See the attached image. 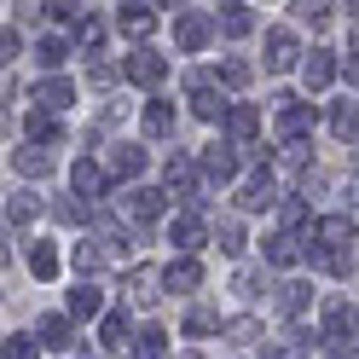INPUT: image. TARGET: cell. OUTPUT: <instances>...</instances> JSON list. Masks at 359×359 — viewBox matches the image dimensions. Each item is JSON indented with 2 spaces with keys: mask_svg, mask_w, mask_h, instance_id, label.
<instances>
[{
  "mask_svg": "<svg viewBox=\"0 0 359 359\" xmlns=\"http://www.w3.org/2000/svg\"><path fill=\"white\" fill-rule=\"evenodd\" d=\"M35 58L47 64V70H58V64L70 58V41H64V35H47V41H41V47H35Z\"/></svg>",
  "mask_w": 359,
  "mask_h": 359,
  "instance_id": "32",
  "label": "cell"
},
{
  "mask_svg": "<svg viewBox=\"0 0 359 359\" xmlns=\"http://www.w3.org/2000/svg\"><path fill=\"white\" fill-rule=\"evenodd\" d=\"M163 209H168V197L151 191V186H133V191L122 197V215H128V220H163Z\"/></svg>",
  "mask_w": 359,
  "mask_h": 359,
  "instance_id": "6",
  "label": "cell"
},
{
  "mask_svg": "<svg viewBox=\"0 0 359 359\" xmlns=\"http://www.w3.org/2000/svg\"><path fill=\"white\" fill-rule=\"evenodd\" d=\"M307 342H313L307 330H290V342H278V348L266 353V359H302V353H307Z\"/></svg>",
  "mask_w": 359,
  "mask_h": 359,
  "instance_id": "38",
  "label": "cell"
},
{
  "mask_svg": "<svg viewBox=\"0 0 359 359\" xmlns=\"http://www.w3.org/2000/svg\"><path fill=\"white\" fill-rule=\"evenodd\" d=\"M110 168H116L122 180H140L145 174V151L140 145H116V151H110Z\"/></svg>",
  "mask_w": 359,
  "mask_h": 359,
  "instance_id": "25",
  "label": "cell"
},
{
  "mask_svg": "<svg viewBox=\"0 0 359 359\" xmlns=\"http://www.w3.org/2000/svg\"><path fill=\"white\" fill-rule=\"evenodd\" d=\"M353 58H359V24H353Z\"/></svg>",
  "mask_w": 359,
  "mask_h": 359,
  "instance_id": "46",
  "label": "cell"
},
{
  "mask_svg": "<svg viewBox=\"0 0 359 359\" xmlns=\"http://www.w3.org/2000/svg\"><path fill=\"white\" fill-rule=\"evenodd\" d=\"M163 353H168V330L145 325V330H140V359H163Z\"/></svg>",
  "mask_w": 359,
  "mask_h": 359,
  "instance_id": "33",
  "label": "cell"
},
{
  "mask_svg": "<svg viewBox=\"0 0 359 359\" xmlns=\"http://www.w3.org/2000/svg\"><path fill=\"white\" fill-rule=\"evenodd\" d=\"M266 261H273V266H296L302 261V238L296 232H273V238H266Z\"/></svg>",
  "mask_w": 359,
  "mask_h": 359,
  "instance_id": "22",
  "label": "cell"
},
{
  "mask_svg": "<svg viewBox=\"0 0 359 359\" xmlns=\"http://www.w3.org/2000/svg\"><path fill=\"white\" fill-rule=\"evenodd\" d=\"M215 325H220V313H215V307H191V313H186V336H209Z\"/></svg>",
  "mask_w": 359,
  "mask_h": 359,
  "instance_id": "34",
  "label": "cell"
},
{
  "mask_svg": "<svg viewBox=\"0 0 359 359\" xmlns=\"http://www.w3.org/2000/svg\"><path fill=\"white\" fill-rule=\"evenodd\" d=\"M255 133H261L255 104H226V140L232 145H255Z\"/></svg>",
  "mask_w": 359,
  "mask_h": 359,
  "instance_id": "9",
  "label": "cell"
},
{
  "mask_svg": "<svg viewBox=\"0 0 359 359\" xmlns=\"http://www.w3.org/2000/svg\"><path fill=\"white\" fill-rule=\"evenodd\" d=\"M215 243H220L226 255H238V250H243V226H238V220H220V226H215Z\"/></svg>",
  "mask_w": 359,
  "mask_h": 359,
  "instance_id": "35",
  "label": "cell"
},
{
  "mask_svg": "<svg viewBox=\"0 0 359 359\" xmlns=\"http://www.w3.org/2000/svg\"><path fill=\"white\" fill-rule=\"evenodd\" d=\"M203 174L226 186V180L238 174V151H232V145H209V151H203Z\"/></svg>",
  "mask_w": 359,
  "mask_h": 359,
  "instance_id": "18",
  "label": "cell"
},
{
  "mask_svg": "<svg viewBox=\"0 0 359 359\" xmlns=\"http://www.w3.org/2000/svg\"><path fill=\"white\" fill-rule=\"evenodd\" d=\"M220 81H226V87H250V64H243V58H226V64H220Z\"/></svg>",
  "mask_w": 359,
  "mask_h": 359,
  "instance_id": "39",
  "label": "cell"
},
{
  "mask_svg": "<svg viewBox=\"0 0 359 359\" xmlns=\"http://www.w3.org/2000/svg\"><path fill=\"white\" fill-rule=\"evenodd\" d=\"M18 58V29H0V64Z\"/></svg>",
  "mask_w": 359,
  "mask_h": 359,
  "instance_id": "43",
  "label": "cell"
},
{
  "mask_svg": "<svg viewBox=\"0 0 359 359\" xmlns=\"http://www.w3.org/2000/svg\"><path fill=\"white\" fill-rule=\"evenodd\" d=\"M348 238H353V215H325L307 226V243H319V255H348Z\"/></svg>",
  "mask_w": 359,
  "mask_h": 359,
  "instance_id": "3",
  "label": "cell"
},
{
  "mask_svg": "<svg viewBox=\"0 0 359 359\" xmlns=\"http://www.w3.org/2000/svg\"><path fill=\"white\" fill-rule=\"evenodd\" d=\"M319 342H330V348H353V342H359V307H348V302H325Z\"/></svg>",
  "mask_w": 359,
  "mask_h": 359,
  "instance_id": "1",
  "label": "cell"
},
{
  "mask_svg": "<svg viewBox=\"0 0 359 359\" xmlns=\"http://www.w3.org/2000/svg\"><path fill=\"white\" fill-rule=\"evenodd\" d=\"M174 133V104L168 99H151L145 104V140H168Z\"/></svg>",
  "mask_w": 359,
  "mask_h": 359,
  "instance_id": "21",
  "label": "cell"
},
{
  "mask_svg": "<svg viewBox=\"0 0 359 359\" xmlns=\"http://www.w3.org/2000/svg\"><path fill=\"white\" fill-rule=\"evenodd\" d=\"M24 261H29V273H35L41 284H47V278H58V250H53V243H47V238H35Z\"/></svg>",
  "mask_w": 359,
  "mask_h": 359,
  "instance_id": "20",
  "label": "cell"
},
{
  "mask_svg": "<svg viewBox=\"0 0 359 359\" xmlns=\"http://www.w3.org/2000/svg\"><path fill=\"white\" fill-rule=\"evenodd\" d=\"M238 203H243V209H273V203H278L273 174H250V180H243V191H238Z\"/></svg>",
  "mask_w": 359,
  "mask_h": 359,
  "instance_id": "11",
  "label": "cell"
},
{
  "mask_svg": "<svg viewBox=\"0 0 359 359\" xmlns=\"http://www.w3.org/2000/svg\"><path fill=\"white\" fill-rule=\"evenodd\" d=\"M99 342H104V348H122V342H128V313H104Z\"/></svg>",
  "mask_w": 359,
  "mask_h": 359,
  "instance_id": "31",
  "label": "cell"
},
{
  "mask_svg": "<svg viewBox=\"0 0 359 359\" xmlns=\"http://www.w3.org/2000/svg\"><path fill=\"white\" fill-rule=\"evenodd\" d=\"M156 284H163V273H156V266H133V273H128V290H133V302H140V307H151L156 296H163Z\"/></svg>",
  "mask_w": 359,
  "mask_h": 359,
  "instance_id": "19",
  "label": "cell"
},
{
  "mask_svg": "<svg viewBox=\"0 0 359 359\" xmlns=\"http://www.w3.org/2000/svg\"><path fill=\"white\" fill-rule=\"evenodd\" d=\"M35 215H41V197H35V191H12V203H6V220H12V226H29Z\"/></svg>",
  "mask_w": 359,
  "mask_h": 359,
  "instance_id": "29",
  "label": "cell"
},
{
  "mask_svg": "<svg viewBox=\"0 0 359 359\" xmlns=\"http://www.w3.org/2000/svg\"><path fill=\"white\" fill-rule=\"evenodd\" d=\"M226 336L243 348V342H255V336H261V325H255V319H238V325H226Z\"/></svg>",
  "mask_w": 359,
  "mask_h": 359,
  "instance_id": "40",
  "label": "cell"
},
{
  "mask_svg": "<svg viewBox=\"0 0 359 359\" xmlns=\"http://www.w3.org/2000/svg\"><path fill=\"white\" fill-rule=\"evenodd\" d=\"M296 58H302V47H296V35H290V29L266 35V70H290Z\"/></svg>",
  "mask_w": 359,
  "mask_h": 359,
  "instance_id": "13",
  "label": "cell"
},
{
  "mask_svg": "<svg viewBox=\"0 0 359 359\" xmlns=\"http://www.w3.org/2000/svg\"><path fill=\"white\" fill-rule=\"evenodd\" d=\"M330 76H336V53L313 47V53H307V64H302V81H307V93H319V87H330Z\"/></svg>",
  "mask_w": 359,
  "mask_h": 359,
  "instance_id": "10",
  "label": "cell"
},
{
  "mask_svg": "<svg viewBox=\"0 0 359 359\" xmlns=\"http://www.w3.org/2000/svg\"><path fill=\"white\" fill-rule=\"evenodd\" d=\"M6 255H12V250H6V232H0V261H6Z\"/></svg>",
  "mask_w": 359,
  "mask_h": 359,
  "instance_id": "45",
  "label": "cell"
},
{
  "mask_svg": "<svg viewBox=\"0 0 359 359\" xmlns=\"http://www.w3.org/2000/svg\"><path fill=\"white\" fill-rule=\"evenodd\" d=\"M168 238H174V250H186V255H191V250H203V238H209V232H203V220H197V215H174Z\"/></svg>",
  "mask_w": 359,
  "mask_h": 359,
  "instance_id": "17",
  "label": "cell"
},
{
  "mask_svg": "<svg viewBox=\"0 0 359 359\" xmlns=\"http://www.w3.org/2000/svg\"><path fill=\"white\" fill-rule=\"evenodd\" d=\"M163 76H168V58H163V53H151V47L128 53V81H140V87H156Z\"/></svg>",
  "mask_w": 359,
  "mask_h": 359,
  "instance_id": "7",
  "label": "cell"
},
{
  "mask_svg": "<svg viewBox=\"0 0 359 359\" xmlns=\"http://www.w3.org/2000/svg\"><path fill=\"white\" fill-rule=\"evenodd\" d=\"M29 99H35V110H47V116H58V110L76 99V87L64 81V76H47V81H35V93H29Z\"/></svg>",
  "mask_w": 359,
  "mask_h": 359,
  "instance_id": "8",
  "label": "cell"
},
{
  "mask_svg": "<svg viewBox=\"0 0 359 359\" xmlns=\"http://www.w3.org/2000/svg\"><path fill=\"white\" fill-rule=\"evenodd\" d=\"M99 307H104V296H99V284H76V290H70V313H76V319H93Z\"/></svg>",
  "mask_w": 359,
  "mask_h": 359,
  "instance_id": "30",
  "label": "cell"
},
{
  "mask_svg": "<svg viewBox=\"0 0 359 359\" xmlns=\"http://www.w3.org/2000/svg\"><path fill=\"white\" fill-rule=\"evenodd\" d=\"M99 266V250H87V243H76V273H93Z\"/></svg>",
  "mask_w": 359,
  "mask_h": 359,
  "instance_id": "42",
  "label": "cell"
},
{
  "mask_svg": "<svg viewBox=\"0 0 359 359\" xmlns=\"http://www.w3.org/2000/svg\"><path fill=\"white\" fill-rule=\"evenodd\" d=\"M163 180H168V191H180V197H191V203H197V168H191V156H168Z\"/></svg>",
  "mask_w": 359,
  "mask_h": 359,
  "instance_id": "14",
  "label": "cell"
},
{
  "mask_svg": "<svg viewBox=\"0 0 359 359\" xmlns=\"http://www.w3.org/2000/svg\"><path fill=\"white\" fill-rule=\"evenodd\" d=\"M70 186H76V197H104V168L93 163V156H81V163L70 168Z\"/></svg>",
  "mask_w": 359,
  "mask_h": 359,
  "instance_id": "16",
  "label": "cell"
},
{
  "mask_svg": "<svg viewBox=\"0 0 359 359\" xmlns=\"http://www.w3.org/2000/svg\"><path fill=\"white\" fill-rule=\"evenodd\" d=\"M163 284H168V290H180V296H186V290H197V284H203V266H197V261L186 255V261H174L168 273H163Z\"/></svg>",
  "mask_w": 359,
  "mask_h": 359,
  "instance_id": "23",
  "label": "cell"
},
{
  "mask_svg": "<svg viewBox=\"0 0 359 359\" xmlns=\"http://www.w3.org/2000/svg\"><path fill=\"white\" fill-rule=\"evenodd\" d=\"M35 330H41L35 342H47V348H70V342H76V336H70V319H64V313H47V319H41Z\"/></svg>",
  "mask_w": 359,
  "mask_h": 359,
  "instance_id": "24",
  "label": "cell"
},
{
  "mask_svg": "<svg viewBox=\"0 0 359 359\" xmlns=\"http://www.w3.org/2000/svg\"><path fill=\"white\" fill-rule=\"evenodd\" d=\"M24 133H29V145H35V151H41V145H58V140H64L58 116H47V110H29V116H24Z\"/></svg>",
  "mask_w": 359,
  "mask_h": 359,
  "instance_id": "15",
  "label": "cell"
},
{
  "mask_svg": "<svg viewBox=\"0 0 359 359\" xmlns=\"http://www.w3.org/2000/svg\"><path fill=\"white\" fill-rule=\"evenodd\" d=\"M296 18L313 24V29H325V24H330V6H296Z\"/></svg>",
  "mask_w": 359,
  "mask_h": 359,
  "instance_id": "41",
  "label": "cell"
},
{
  "mask_svg": "<svg viewBox=\"0 0 359 359\" xmlns=\"http://www.w3.org/2000/svg\"><path fill=\"white\" fill-rule=\"evenodd\" d=\"M209 35H215V18H209V12H180V18H174V41H180L186 53L209 47Z\"/></svg>",
  "mask_w": 359,
  "mask_h": 359,
  "instance_id": "5",
  "label": "cell"
},
{
  "mask_svg": "<svg viewBox=\"0 0 359 359\" xmlns=\"http://www.w3.org/2000/svg\"><path fill=\"white\" fill-rule=\"evenodd\" d=\"M186 99H191V116H203V122H215V116H226V104H220V93H215V81L209 76H186Z\"/></svg>",
  "mask_w": 359,
  "mask_h": 359,
  "instance_id": "4",
  "label": "cell"
},
{
  "mask_svg": "<svg viewBox=\"0 0 359 359\" xmlns=\"http://www.w3.org/2000/svg\"><path fill=\"white\" fill-rule=\"evenodd\" d=\"M307 296H313L307 284H278V307H284V313H302V307H307Z\"/></svg>",
  "mask_w": 359,
  "mask_h": 359,
  "instance_id": "37",
  "label": "cell"
},
{
  "mask_svg": "<svg viewBox=\"0 0 359 359\" xmlns=\"http://www.w3.org/2000/svg\"><path fill=\"white\" fill-rule=\"evenodd\" d=\"M215 29H226V35H250V29H255V12H250V6H220Z\"/></svg>",
  "mask_w": 359,
  "mask_h": 359,
  "instance_id": "27",
  "label": "cell"
},
{
  "mask_svg": "<svg viewBox=\"0 0 359 359\" xmlns=\"http://www.w3.org/2000/svg\"><path fill=\"white\" fill-rule=\"evenodd\" d=\"M35 336H6V342H0V359H35Z\"/></svg>",
  "mask_w": 359,
  "mask_h": 359,
  "instance_id": "36",
  "label": "cell"
},
{
  "mask_svg": "<svg viewBox=\"0 0 359 359\" xmlns=\"http://www.w3.org/2000/svg\"><path fill=\"white\" fill-rule=\"evenodd\" d=\"M12 168H18V174H29V180H41V174L53 168V156H47V151H35V145H24V151H12Z\"/></svg>",
  "mask_w": 359,
  "mask_h": 359,
  "instance_id": "28",
  "label": "cell"
},
{
  "mask_svg": "<svg viewBox=\"0 0 359 359\" xmlns=\"http://www.w3.org/2000/svg\"><path fill=\"white\" fill-rule=\"evenodd\" d=\"M278 104H284L278 122H273L278 145H284V151H302V140L313 133V104H296V99H278Z\"/></svg>",
  "mask_w": 359,
  "mask_h": 359,
  "instance_id": "2",
  "label": "cell"
},
{
  "mask_svg": "<svg viewBox=\"0 0 359 359\" xmlns=\"http://www.w3.org/2000/svg\"><path fill=\"white\" fill-rule=\"evenodd\" d=\"M330 133H336L342 145H353V140H359V104H336V110H330Z\"/></svg>",
  "mask_w": 359,
  "mask_h": 359,
  "instance_id": "26",
  "label": "cell"
},
{
  "mask_svg": "<svg viewBox=\"0 0 359 359\" xmlns=\"http://www.w3.org/2000/svg\"><path fill=\"white\" fill-rule=\"evenodd\" d=\"M116 29L133 35V41H145L156 29V6H116Z\"/></svg>",
  "mask_w": 359,
  "mask_h": 359,
  "instance_id": "12",
  "label": "cell"
},
{
  "mask_svg": "<svg viewBox=\"0 0 359 359\" xmlns=\"http://www.w3.org/2000/svg\"><path fill=\"white\" fill-rule=\"evenodd\" d=\"M348 81H353V87H359V58H348Z\"/></svg>",
  "mask_w": 359,
  "mask_h": 359,
  "instance_id": "44",
  "label": "cell"
}]
</instances>
